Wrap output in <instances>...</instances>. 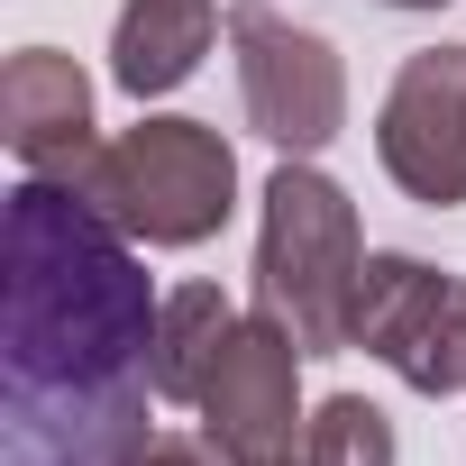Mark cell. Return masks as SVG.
<instances>
[{
    "mask_svg": "<svg viewBox=\"0 0 466 466\" xmlns=\"http://www.w3.org/2000/svg\"><path fill=\"white\" fill-rule=\"evenodd\" d=\"M156 293L128 257V228L74 183L28 174L10 192V402L0 466H128L147 430Z\"/></svg>",
    "mask_w": 466,
    "mask_h": 466,
    "instance_id": "obj_1",
    "label": "cell"
},
{
    "mask_svg": "<svg viewBox=\"0 0 466 466\" xmlns=\"http://www.w3.org/2000/svg\"><path fill=\"white\" fill-rule=\"evenodd\" d=\"M357 284H366V238L357 201L311 165L284 156L266 174V228H257V311L293 329L302 357H339L357 329Z\"/></svg>",
    "mask_w": 466,
    "mask_h": 466,
    "instance_id": "obj_2",
    "label": "cell"
},
{
    "mask_svg": "<svg viewBox=\"0 0 466 466\" xmlns=\"http://www.w3.org/2000/svg\"><path fill=\"white\" fill-rule=\"evenodd\" d=\"M74 192L110 210L137 248H201L238 210V156L210 119H137L101 147V165Z\"/></svg>",
    "mask_w": 466,
    "mask_h": 466,
    "instance_id": "obj_3",
    "label": "cell"
},
{
    "mask_svg": "<svg viewBox=\"0 0 466 466\" xmlns=\"http://www.w3.org/2000/svg\"><path fill=\"white\" fill-rule=\"evenodd\" d=\"M228 46H238V101L248 128L284 156H320L348 128V65L320 28H293L275 0H238L228 10Z\"/></svg>",
    "mask_w": 466,
    "mask_h": 466,
    "instance_id": "obj_4",
    "label": "cell"
},
{
    "mask_svg": "<svg viewBox=\"0 0 466 466\" xmlns=\"http://www.w3.org/2000/svg\"><path fill=\"white\" fill-rule=\"evenodd\" d=\"M348 348L384 357L430 402L439 393H466V275H439L420 257H366Z\"/></svg>",
    "mask_w": 466,
    "mask_h": 466,
    "instance_id": "obj_5",
    "label": "cell"
},
{
    "mask_svg": "<svg viewBox=\"0 0 466 466\" xmlns=\"http://www.w3.org/2000/svg\"><path fill=\"white\" fill-rule=\"evenodd\" d=\"M375 156L420 210L466 201V46H430L393 74L375 110Z\"/></svg>",
    "mask_w": 466,
    "mask_h": 466,
    "instance_id": "obj_6",
    "label": "cell"
},
{
    "mask_svg": "<svg viewBox=\"0 0 466 466\" xmlns=\"http://www.w3.org/2000/svg\"><path fill=\"white\" fill-rule=\"evenodd\" d=\"M192 411H201V430H210V448L228 466H257V457L302 448V430H293L302 420V348H293V329H275L266 311L238 320Z\"/></svg>",
    "mask_w": 466,
    "mask_h": 466,
    "instance_id": "obj_7",
    "label": "cell"
},
{
    "mask_svg": "<svg viewBox=\"0 0 466 466\" xmlns=\"http://www.w3.org/2000/svg\"><path fill=\"white\" fill-rule=\"evenodd\" d=\"M0 137L10 156L46 183H83L101 165V137H92V83L74 56L56 46H19L0 65Z\"/></svg>",
    "mask_w": 466,
    "mask_h": 466,
    "instance_id": "obj_8",
    "label": "cell"
},
{
    "mask_svg": "<svg viewBox=\"0 0 466 466\" xmlns=\"http://www.w3.org/2000/svg\"><path fill=\"white\" fill-rule=\"evenodd\" d=\"M210 37H219V0H128L110 28V83L128 101H156L201 74Z\"/></svg>",
    "mask_w": 466,
    "mask_h": 466,
    "instance_id": "obj_9",
    "label": "cell"
},
{
    "mask_svg": "<svg viewBox=\"0 0 466 466\" xmlns=\"http://www.w3.org/2000/svg\"><path fill=\"white\" fill-rule=\"evenodd\" d=\"M228 329H238V311H228L219 284H183V293H165V311H156V348H147L156 393H165V402H201V384H210Z\"/></svg>",
    "mask_w": 466,
    "mask_h": 466,
    "instance_id": "obj_10",
    "label": "cell"
},
{
    "mask_svg": "<svg viewBox=\"0 0 466 466\" xmlns=\"http://www.w3.org/2000/svg\"><path fill=\"white\" fill-rule=\"evenodd\" d=\"M302 457H311V466H393V420H384L366 393H329V402L302 420Z\"/></svg>",
    "mask_w": 466,
    "mask_h": 466,
    "instance_id": "obj_11",
    "label": "cell"
},
{
    "mask_svg": "<svg viewBox=\"0 0 466 466\" xmlns=\"http://www.w3.org/2000/svg\"><path fill=\"white\" fill-rule=\"evenodd\" d=\"M128 466H210V448H192V439H147Z\"/></svg>",
    "mask_w": 466,
    "mask_h": 466,
    "instance_id": "obj_12",
    "label": "cell"
},
{
    "mask_svg": "<svg viewBox=\"0 0 466 466\" xmlns=\"http://www.w3.org/2000/svg\"><path fill=\"white\" fill-rule=\"evenodd\" d=\"M257 466H311V457H302V448H284V457H257Z\"/></svg>",
    "mask_w": 466,
    "mask_h": 466,
    "instance_id": "obj_13",
    "label": "cell"
},
{
    "mask_svg": "<svg viewBox=\"0 0 466 466\" xmlns=\"http://www.w3.org/2000/svg\"><path fill=\"white\" fill-rule=\"evenodd\" d=\"M384 10H448V0H384Z\"/></svg>",
    "mask_w": 466,
    "mask_h": 466,
    "instance_id": "obj_14",
    "label": "cell"
}]
</instances>
